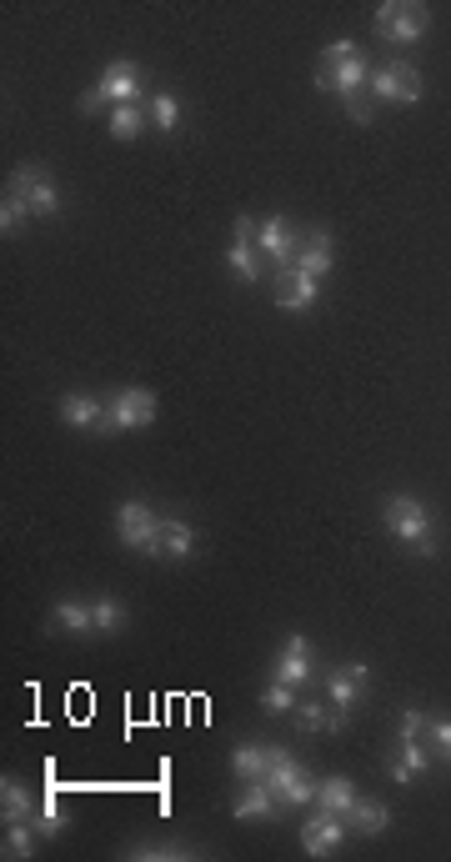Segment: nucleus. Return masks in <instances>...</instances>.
Returning a JSON list of instances; mask_svg holds the SVG:
<instances>
[{
  "instance_id": "f257e3e1",
  "label": "nucleus",
  "mask_w": 451,
  "mask_h": 862,
  "mask_svg": "<svg viewBox=\"0 0 451 862\" xmlns=\"http://www.w3.org/2000/svg\"><path fill=\"white\" fill-rule=\"evenodd\" d=\"M381 522H386V532L401 542V547H411L416 557H436V532H431V512L416 502V497H386V507H381Z\"/></svg>"
},
{
  "instance_id": "f03ea898",
  "label": "nucleus",
  "mask_w": 451,
  "mask_h": 862,
  "mask_svg": "<svg viewBox=\"0 0 451 862\" xmlns=\"http://www.w3.org/2000/svg\"><path fill=\"white\" fill-rule=\"evenodd\" d=\"M321 61L331 66V76H316V86H321V91H341L346 106H356V91L371 86V66L361 61L356 41H331V46L321 51Z\"/></svg>"
},
{
  "instance_id": "7ed1b4c3",
  "label": "nucleus",
  "mask_w": 451,
  "mask_h": 862,
  "mask_svg": "<svg viewBox=\"0 0 451 862\" xmlns=\"http://www.w3.org/2000/svg\"><path fill=\"white\" fill-rule=\"evenodd\" d=\"M116 537L141 557H166V522L146 502H121L116 507Z\"/></svg>"
},
{
  "instance_id": "20e7f679",
  "label": "nucleus",
  "mask_w": 451,
  "mask_h": 862,
  "mask_svg": "<svg viewBox=\"0 0 451 862\" xmlns=\"http://www.w3.org/2000/svg\"><path fill=\"white\" fill-rule=\"evenodd\" d=\"M261 782L276 792V802H316V782L301 772V762L286 752V747H276V742H266V772H261Z\"/></svg>"
},
{
  "instance_id": "39448f33",
  "label": "nucleus",
  "mask_w": 451,
  "mask_h": 862,
  "mask_svg": "<svg viewBox=\"0 0 451 862\" xmlns=\"http://www.w3.org/2000/svg\"><path fill=\"white\" fill-rule=\"evenodd\" d=\"M141 101V66L136 61H111L106 66V76H101V86L96 91H86V111H101V106H136Z\"/></svg>"
},
{
  "instance_id": "423d86ee",
  "label": "nucleus",
  "mask_w": 451,
  "mask_h": 862,
  "mask_svg": "<svg viewBox=\"0 0 451 862\" xmlns=\"http://www.w3.org/2000/svg\"><path fill=\"white\" fill-rule=\"evenodd\" d=\"M151 421H156V391L126 386V391H116V401H111L101 431L111 437V431H136V426H151Z\"/></svg>"
},
{
  "instance_id": "0eeeda50",
  "label": "nucleus",
  "mask_w": 451,
  "mask_h": 862,
  "mask_svg": "<svg viewBox=\"0 0 451 862\" xmlns=\"http://www.w3.org/2000/svg\"><path fill=\"white\" fill-rule=\"evenodd\" d=\"M376 26L386 31L391 46H416L426 36V6H401V0H386V6H376Z\"/></svg>"
},
{
  "instance_id": "6e6552de",
  "label": "nucleus",
  "mask_w": 451,
  "mask_h": 862,
  "mask_svg": "<svg viewBox=\"0 0 451 862\" xmlns=\"http://www.w3.org/2000/svg\"><path fill=\"white\" fill-rule=\"evenodd\" d=\"M6 191H11V196H26L36 216H56V211H61V186H56L51 176H41V166H21V171L11 176Z\"/></svg>"
},
{
  "instance_id": "1a4fd4ad",
  "label": "nucleus",
  "mask_w": 451,
  "mask_h": 862,
  "mask_svg": "<svg viewBox=\"0 0 451 862\" xmlns=\"http://www.w3.org/2000/svg\"><path fill=\"white\" fill-rule=\"evenodd\" d=\"M371 96H376V101H401V106H411V101L421 96V76H416L406 61H391V66L371 71Z\"/></svg>"
},
{
  "instance_id": "9d476101",
  "label": "nucleus",
  "mask_w": 451,
  "mask_h": 862,
  "mask_svg": "<svg viewBox=\"0 0 451 862\" xmlns=\"http://www.w3.org/2000/svg\"><path fill=\"white\" fill-rule=\"evenodd\" d=\"M341 837H346V817H341V812H316V817L301 827V847H306L311 857L336 852V847H341Z\"/></svg>"
},
{
  "instance_id": "9b49d317",
  "label": "nucleus",
  "mask_w": 451,
  "mask_h": 862,
  "mask_svg": "<svg viewBox=\"0 0 451 862\" xmlns=\"http://www.w3.org/2000/svg\"><path fill=\"white\" fill-rule=\"evenodd\" d=\"M256 241H261V251H266L276 266H286V271H291V261H296V251H301V246H296V231H291L281 216H266V221L256 226Z\"/></svg>"
},
{
  "instance_id": "f8f14e48",
  "label": "nucleus",
  "mask_w": 451,
  "mask_h": 862,
  "mask_svg": "<svg viewBox=\"0 0 451 862\" xmlns=\"http://www.w3.org/2000/svg\"><path fill=\"white\" fill-rule=\"evenodd\" d=\"M271 677H276V682H291V687H301V682L311 677V642H306L301 632H291V637H286V647H281V657H276Z\"/></svg>"
},
{
  "instance_id": "ddd939ff",
  "label": "nucleus",
  "mask_w": 451,
  "mask_h": 862,
  "mask_svg": "<svg viewBox=\"0 0 451 862\" xmlns=\"http://www.w3.org/2000/svg\"><path fill=\"white\" fill-rule=\"evenodd\" d=\"M276 812V792L256 777V782H241V792H236V802H231V817L236 822H261V817H271Z\"/></svg>"
},
{
  "instance_id": "4468645a",
  "label": "nucleus",
  "mask_w": 451,
  "mask_h": 862,
  "mask_svg": "<svg viewBox=\"0 0 451 862\" xmlns=\"http://www.w3.org/2000/svg\"><path fill=\"white\" fill-rule=\"evenodd\" d=\"M291 271H296V276H311V281H321V276L331 271V231H311V236H306V246L296 251Z\"/></svg>"
},
{
  "instance_id": "2eb2a0df",
  "label": "nucleus",
  "mask_w": 451,
  "mask_h": 862,
  "mask_svg": "<svg viewBox=\"0 0 451 862\" xmlns=\"http://www.w3.org/2000/svg\"><path fill=\"white\" fill-rule=\"evenodd\" d=\"M371 682V667L366 662H346L341 672H331V702L346 712V707H356V697H361V687Z\"/></svg>"
},
{
  "instance_id": "dca6fc26",
  "label": "nucleus",
  "mask_w": 451,
  "mask_h": 862,
  "mask_svg": "<svg viewBox=\"0 0 451 862\" xmlns=\"http://www.w3.org/2000/svg\"><path fill=\"white\" fill-rule=\"evenodd\" d=\"M251 216H236V236H231V251H226V261H231V271H236V281H256V256H251Z\"/></svg>"
},
{
  "instance_id": "f3484780",
  "label": "nucleus",
  "mask_w": 451,
  "mask_h": 862,
  "mask_svg": "<svg viewBox=\"0 0 451 862\" xmlns=\"http://www.w3.org/2000/svg\"><path fill=\"white\" fill-rule=\"evenodd\" d=\"M61 421H66V426L91 431V426H101V421H106V411H101V401H96V396H86V391H66V396H61Z\"/></svg>"
},
{
  "instance_id": "a211bd4d",
  "label": "nucleus",
  "mask_w": 451,
  "mask_h": 862,
  "mask_svg": "<svg viewBox=\"0 0 451 862\" xmlns=\"http://www.w3.org/2000/svg\"><path fill=\"white\" fill-rule=\"evenodd\" d=\"M316 807L346 817V812L356 807V782H351V777H326V782H316Z\"/></svg>"
},
{
  "instance_id": "6ab92c4d",
  "label": "nucleus",
  "mask_w": 451,
  "mask_h": 862,
  "mask_svg": "<svg viewBox=\"0 0 451 862\" xmlns=\"http://www.w3.org/2000/svg\"><path fill=\"white\" fill-rule=\"evenodd\" d=\"M56 627L61 632H71V637H86V632H96V612L86 607V602H76V597H66V602H56Z\"/></svg>"
},
{
  "instance_id": "aec40b11",
  "label": "nucleus",
  "mask_w": 451,
  "mask_h": 862,
  "mask_svg": "<svg viewBox=\"0 0 451 862\" xmlns=\"http://www.w3.org/2000/svg\"><path fill=\"white\" fill-rule=\"evenodd\" d=\"M316 286H321V281L286 271V286H281V311H306V306H316Z\"/></svg>"
},
{
  "instance_id": "412c9836",
  "label": "nucleus",
  "mask_w": 451,
  "mask_h": 862,
  "mask_svg": "<svg viewBox=\"0 0 451 862\" xmlns=\"http://www.w3.org/2000/svg\"><path fill=\"white\" fill-rule=\"evenodd\" d=\"M426 767H431V757H426L421 742L411 737V742H401V752H396V762H391V777H396V782H416Z\"/></svg>"
},
{
  "instance_id": "4be33fe9",
  "label": "nucleus",
  "mask_w": 451,
  "mask_h": 862,
  "mask_svg": "<svg viewBox=\"0 0 451 862\" xmlns=\"http://www.w3.org/2000/svg\"><path fill=\"white\" fill-rule=\"evenodd\" d=\"M346 822H351L356 832L376 837V832H386V827H391V812H386L381 802H361V797H356V807L346 812Z\"/></svg>"
},
{
  "instance_id": "5701e85b",
  "label": "nucleus",
  "mask_w": 451,
  "mask_h": 862,
  "mask_svg": "<svg viewBox=\"0 0 451 862\" xmlns=\"http://www.w3.org/2000/svg\"><path fill=\"white\" fill-rule=\"evenodd\" d=\"M0 812H6V822L31 817V792H26V782H16V777L0 782Z\"/></svg>"
},
{
  "instance_id": "b1692460",
  "label": "nucleus",
  "mask_w": 451,
  "mask_h": 862,
  "mask_svg": "<svg viewBox=\"0 0 451 862\" xmlns=\"http://www.w3.org/2000/svg\"><path fill=\"white\" fill-rule=\"evenodd\" d=\"M231 772H236L241 782H256V777L266 772V747H256V742H241V747L231 752Z\"/></svg>"
},
{
  "instance_id": "393cba45",
  "label": "nucleus",
  "mask_w": 451,
  "mask_h": 862,
  "mask_svg": "<svg viewBox=\"0 0 451 862\" xmlns=\"http://www.w3.org/2000/svg\"><path fill=\"white\" fill-rule=\"evenodd\" d=\"M31 216H36V211H31V201L6 191V201H0V231L16 236V231H26V221H31Z\"/></svg>"
},
{
  "instance_id": "a878e982",
  "label": "nucleus",
  "mask_w": 451,
  "mask_h": 862,
  "mask_svg": "<svg viewBox=\"0 0 451 862\" xmlns=\"http://www.w3.org/2000/svg\"><path fill=\"white\" fill-rule=\"evenodd\" d=\"M141 126H146V111H141V106H116V111H111V136H116V141H136Z\"/></svg>"
},
{
  "instance_id": "bb28decb",
  "label": "nucleus",
  "mask_w": 451,
  "mask_h": 862,
  "mask_svg": "<svg viewBox=\"0 0 451 862\" xmlns=\"http://www.w3.org/2000/svg\"><path fill=\"white\" fill-rule=\"evenodd\" d=\"M196 552V532H191V522H181V517H171L166 522V557H191Z\"/></svg>"
},
{
  "instance_id": "cd10ccee",
  "label": "nucleus",
  "mask_w": 451,
  "mask_h": 862,
  "mask_svg": "<svg viewBox=\"0 0 451 862\" xmlns=\"http://www.w3.org/2000/svg\"><path fill=\"white\" fill-rule=\"evenodd\" d=\"M31 817H21V822H6V852L11 857H31L36 852V842H31Z\"/></svg>"
},
{
  "instance_id": "c85d7f7f",
  "label": "nucleus",
  "mask_w": 451,
  "mask_h": 862,
  "mask_svg": "<svg viewBox=\"0 0 451 862\" xmlns=\"http://www.w3.org/2000/svg\"><path fill=\"white\" fill-rule=\"evenodd\" d=\"M91 612H96V632H121V622H126V607H121L116 597L91 602Z\"/></svg>"
},
{
  "instance_id": "c756f323",
  "label": "nucleus",
  "mask_w": 451,
  "mask_h": 862,
  "mask_svg": "<svg viewBox=\"0 0 451 862\" xmlns=\"http://www.w3.org/2000/svg\"><path fill=\"white\" fill-rule=\"evenodd\" d=\"M151 121H156L161 131H176V126H181V101H176V96H151Z\"/></svg>"
},
{
  "instance_id": "7c9ffc66",
  "label": "nucleus",
  "mask_w": 451,
  "mask_h": 862,
  "mask_svg": "<svg viewBox=\"0 0 451 862\" xmlns=\"http://www.w3.org/2000/svg\"><path fill=\"white\" fill-rule=\"evenodd\" d=\"M261 707H266V712H296V687H291V682H271V687L261 692Z\"/></svg>"
},
{
  "instance_id": "2f4dec72",
  "label": "nucleus",
  "mask_w": 451,
  "mask_h": 862,
  "mask_svg": "<svg viewBox=\"0 0 451 862\" xmlns=\"http://www.w3.org/2000/svg\"><path fill=\"white\" fill-rule=\"evenodd\" d=\"M66 822H71V817H66V807H61V792H46V797H41V827L56 837V832H66Z\"/></svg>"
},
{
  "instance_id": "473e14b6",
  "label": "nucleus",
  "mask_w": 451,
  "mask_h": 862,
  "mask_svg": "<svg viewBox=\"0 0 451 862\" xmlns=\"http://www.w3.org/2000/svg\"><path fill=\"white\" fill-rule=\"evenodd\" d=\"M296 727L301 732H326V712L316 702H306V707H296Z\"/></svg>"
},
{
  "instance_id": "72a5a7b5",
  "label": "nucleus",
  "mask_w": 451,
  "mask_h": 862,
  "mask_svg": "<svg viewBox=\"0 0 451 862\" xmlns=\"http://www.w3.org/2000/svg\"><path fill=\"white\" fill-rule=\"evenodd\" d=\"M396 727H401V742H411V737H421V732H426V712H421V707H406Z\"/></svg>"
},
{
  "instance_id": "f704fd0d",
  "label": "nucleus",
  "mask_w": 451,
  "mask_h": 862,
  "mask_svg": "<svg viewBox=\"0 0 451 862\" xmlns=\"http://www.w3.org/2000/svg\"><path fill=\"white\" fill-rule=\"evenodd\" d=\"M426 732H431V747H436L441 757H451V722L436 717V722H426Z\"/></svg>"
},
{
  "instance_id": "c9c22d12",
  "label": "nucleus",
  "mask_w": 451,
  "mask_h": 862,
  "mask_svg": "<svg viewBox=\"0 0 451 862\" xmlns=\"http://www.w3.org/2000/svg\"><path fill=\"white\" fill-rule=\"evenodd\" d=\"M131 857H191V847L171 842V847H131Z\"/></svg>"
},
{
  "instance_id": "e433bc0d",
  "label": "nucleus",
  "mask_w": 451,
  "mask_h": 862,
  "mask_svg": "<svg viewBox=\"0 0 451 862\" xmlns=\"http://www.w3.org/2000/svg\"><path fill=\"white\" fill-rule=\"evenodd\" d=\"M346 727V712H326V732H341Z\"/></svg>"
}]
</instances>
